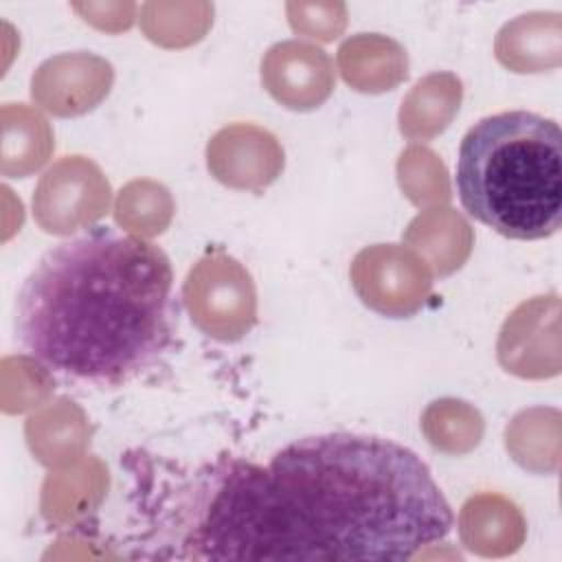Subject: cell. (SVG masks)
Segmentation results:
<instances>
[{
    "label": "cell",
    "mask_w": 562,
    "mask_h": 562,
    "mask_svg": "<svg viewBox=\"0 0 562 562\" xmlns=\"http://www.w3.org/2000/svg\"><path fill=\"white\" fill-rule=\"evenodd\" d=\"M206 165L222 184L259 191L283 171V149L268 130L235 123L209 140Z\"/></svg>",
    "instance_id": "8992f818"
},
{
    "label": "cell",
    "mask_w": 562,
    "mask_h": 562,
    "mask_svg": "<svg viewBox=\"0 0 562 562\" xmlns=\"http://www.w3.org/2000/svg\"><path fill=\"white\" fill-rule=\"evenodd\" d=\"M167 255L140 237L94 231L48 250L15 303L20 345L53 371L119 384L171 336Z\"/></svg>",
    "instance_id": "7a4b0ae2"
},
{
    "label": "cell",
    "mask_w": 562,
    "mask_h": 562,
    "mask_svg": "<svg viewBox=\"0 0 562 562\" xmlns=\"http://www.w3.org/2000/svg\"><path fill=\"white\" fill-rule=\"evenodd\" d=\"M108 189L99 167L81 156H68L50 167L33 195L35 220L46 233H72L99 220L110 198H86V191Z\"/></svg>",
    "instance_id": "5b68a950"
},
{
    "label": "cell",
    "mask_w": 562,
    "mask_h": 562,
    "mask_svg": "<svg viewBox=\"0 0 562 562\" xmlns=\"http://www.w3.org/2000/svg\"><path fill=\"white\" fill-rule=\"evenodd\" d=\"M189 296H217L189 307L191 321L213 338L237 340L255 325L252 281L226 255H209L189 272L184 299Z\"/></svg>",
    "instance_id": "277c9868"
},
{
    "label": "cell",
    "mask_w": 562,
    "mask_h": 562,
    "mask_svg": "<svg viewBox=\"0 0 562 562\" xmlns=\"http://www.w3.org/2000/svg\"><path fill=\"white\" fill-rule=\"evenodd\" d=\"M452 522L413 450L327 432L285 446L268 465L222 463L191 544L213 560H411Z\"/></svg>",
    "instance_id": "6da1fadb"
},
{
    "label": "cell",
    "mask_w": 562,
    "mask_h": 562,
    "mask_svg": "<svg viewBox=\"0 0 562 562\" xmlns=\"http://www.w3.org/2000/svg\"><path fill=\"white\" fill-rule=\"evenodd\" d=\"M266 90L290 110L318 108L334 90V66L327 53L305 42H281L261 61Z\"/></svg>",
    "instance_id": "52a82bcc"
},
{
    "label": "cell",
    "mask_w": 562,
    "mask_h": 562,
    "mask_svg": "<svg viewBox=\"0 0 562 562\" xmlns=\"http://www.w3.org/2000/svg\"><path fill=\"white\" fill-rule=\"evenodd\" d=\"M463 209L509 239H544L562 224V132L553 119L507 110L474 123L457 156Z\"/></svg>",
    "instance_id": "3957f363"
},
{
    "label": "cell",
    "mask_w": 562,
    "mask_h": 562,
    "mask_svg": "<svg viewBox=\"0 0 562 562\" xmlns=\"http://www.w3.org/2000/svg\"><path fill=\"white\" fill-rule=\"evenodd\" d=\"M9 108L15 121L7 110H2V171L9 178H24L46 160L50 151V130L40 114L26 110L24 105Z\"/></svg>",
    "instance_id": "9c48e42d"
},
{
    "label": "cell",
    "mask_w": 562,
    "mask_h": 562,
    "mask_svg": "<svg viewBox=\"0 0 562 562\" xmlns=\"http://www.w3.org/2000/svg\"><path fill=\"white\" fill-rule=\"evenodd\" d=\"M114 72L112 66L94 55L72 53L46 59L31 79L33 99L57 116H77L94 108L81 92H92L103 99L110 92Z\"/></svg>",
    "instance_id": "ba28073f"
}]
</instances>
